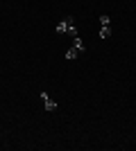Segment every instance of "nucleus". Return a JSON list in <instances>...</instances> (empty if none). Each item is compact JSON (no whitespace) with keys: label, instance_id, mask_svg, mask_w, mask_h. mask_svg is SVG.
I'll return each instance as SVG.
<instances>
[{"label":"nucleus","instance_id":"6","mask_svg":"<svg viewBox=\"0 0 136 151\" xmlns=\"http://www.w3.org/2000/svg\"><path fill=\"white\" fill-rule=\"evenodd\" d=\"M66 34H68L71 38H77V27H75V25H73V27H68V32H66Z\"/></svg>","mask_w":136,"mask_h":151},{"label":"nucleus","instance_id":"7","mask_svg":"<svg viewBox=\"0 0 136 151\" xmlns=\"http://www.w3.org/2000/svg\"><path fill=\"white\" fill-rule=\"evenodd\" d=\"M100 25H111V18L109 16H100Z\"/></svg>","mask_w":136,"mask_h":151},{"label":"nucleus","instance_id":"2","mask_svg":"<svg viewBox=\"0 0 136 151\" xmlns=\"http://www.w3.org/2000/svg\"><path fill=\"white\" fill-rule=\"evenodd\" d=\"M97 36H100V38H109L111 36V27L109 25H102V27H100V32H97Z\"/></svg>","mask_w":136,"mask_h":151},{"label":"nucleus","instance_id":"1","mask_svg":"<svg viewBox=\"0 0 136 151\" xmlns=\"http://www.w3.org/2000/svg\"><path fill=\"white\" fill-rule=\"evenodd\" d=\"M41 99H43L45 111H57V101L50 99V95H48V93H41Z\"/></svg>","mask_w":136,"mask_h":151},{"label":"nucleus","instance_id":"3","mask_svg":"<svg viewBox=\"0 0 136 151\" xmlns=\"http://www.w3.org/2000/svg\"><path fill=\"white\" fill-rule=\"evenodd\" d=\"M77 54H79V50H77V47H75V45H73L71 50L66 52V59H68V61H73V59H77Z\"/></svg>","mask_w":136,"mask_h":151},{"label":"nucleus","instance_id":"8","mask_svg":"<svg viewBox=\"0 0 136 151\" xmlns=\"http://www.w3.org/2000/svg\"><path fill=\"white\" fill-rule=\"evenodd\" d=\"M64 20L68 23V27H73V25H75V18H71V16H68V18H64Z\"/></svg>","mask_w":136,"mask_h":151},{"label":"nucleus","instance_id":"5","mask_svg":"<svg viewBox=\"0 0 136 151\" xmlns=\"http://www.w3.org/2000/svg\"><path fill=\"white\" fill-rule=\"evenodd\" d=\"M73 45H75V47H77L79 52L84 50V41H82V38H79V36H77V38H73Z\"/></svg>","mask_w":136,"mask_h":151},{"label":"nucleus","instance_id":"4","mask_svg":"<svg viewBox=\"0 0 136 151\" xmlns=\"http://www.w3.org/2000/svg\"><path fill=\"white\" fill-rule=\"evenodd\" d=\"M55 29H57V34H66V32H68V23H66V20H61Z\"/></svg>","mask_w":136,"mask_h":151}]
</instances>
